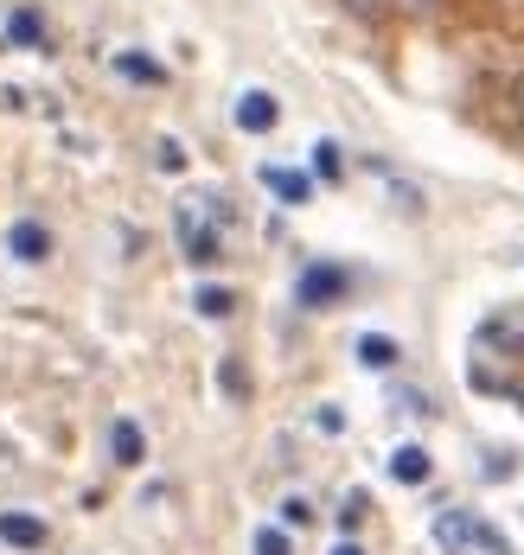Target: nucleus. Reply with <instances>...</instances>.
Here are the masks:
<instances>
[{"label":"nucleus","instance_id":"1","mask_svg":"<svg viewBox=\"0 0 524 555\" xmlns=\"http://www.w3.org/2000/svg\"><path fill=\"white\" fill-rule=\"evenodd\" d=\"M174 236L192 269H218L225 262V205L218 198H186L174 211Z\"/></svg>","mask_w":524,"mask_h":555},{"label":"nucleus","instance_id":"2","mask_svg":"<svg viewBox=\"0 0 524 555\" xmlns=\"http://www.w3.org/2000/svg\"><path fill=\"white\" fill-rule=\"evenodd\" d=\"M346 287H352V275L340 269V262H307L301 281H294V300H301L307 313H320V307H340Z\"/></svg>","mask_w":524,"mask_h":555},{"label":"nucleus","instance_id":"3","mask_svg":"<svg viewBox=\"0 0 524 555\" xmlns=\"http://www.w3.org/2000/svg\"><path fill=\"white\" fill-rule=\"evenodd\" d=\"M480 524H486L480 511H455V504H448V511H435V524H429V530H435V550H442V555L480 550Z\"/></svg>","mask_w":524,"mask_h":555},{"label":"nucleus","instance_id":"4","mask_svg":"<svg viewBox=\"0 0 524 555\" xmlns=\"http://www.w3.org/2000/svg\"><path fill=\"white\" fill-rule=\"evenodd\" d=\"M231 121L243 128V134H276V121H282V103H276L269 90H243V96H237V109H231Z\"/></svg>","mask_w":524,"mask_h":555},{"label":"nucleus","instance_id":"5","mask_svg":"<svg viewBox=\"0 0 524 555\" xmlns=\"http://www.w3.org/2000/svg\"><path fill=\"white\" fill-rule=\"evenodd\" d=\"M46 517H33V511H0V543L7 550H46Z\"/></svg>","mask_w":524,"mask_h":555},{"label":"nucleus","instance_id":"6","mask_svg":"<svg viewBox=\"0 0 524 555\" xmlns=\"http://www.w3.org/2000/svg\"><path fill=\"white\" fill-rule=\"evenodd\" d=\"M7 249H13L20 262H46V256H52V230H46L39 218H20L13 230H7Z\"/></svg>","mask_w":524,"mask_h":555},{"label":"nucleus","instance_id":"7","mask_svg":"<svg viewBox=\"0 0 524 555\" xmlns=\"http://www.w3.org/2000/svg\"><path fill=\"white\" fill-rule=\"evenodd\" d=\"M7 39H13L20 52H52V33H46V20H39L33 7H13V13H7Z\"/></svg>","mask_w":524,"mask_h":555},{"label":"nucleus","instance_id":"8","mask_svg":"<svg viewBox=\"0 0 524 555\" xmlns=\"http://www.w3.org/2000/svg\"><path fill=\"white\" fill-rule=\"evenodd\" d=\"M263 185H269L282 205H307V198H314V172H301V167H263Z\"/></svg>","mask_w":524,"mask_h":555},{"label":"nucleus","instance_id":"9","mask_svg":"<svg viewBox=\"0 0 524 555\" xmlns=\"http://www.w3.org/2000/svg\"><path fill=\"white\" fill-rule=\"evenodd\" d=\"M110 460H116V466H141V460H148V435H141L135 415H122L116 428H110Z\"/></svg>","mask_w":524,"mask_h":555},{"label":"nucleus","instance_id":"10","mask_svg":"<svg viewBox=\"0 0 524 555\" xmlns=\"http://www.w3.org/2000/svg\"><path fill=\"white\" fill-rule=\"evenodd\" d=\"M429 473H435V460H429V447H416V441L391 447V479H397V486H422Z\"/></svg>","mask_w":524,"mask_h":555},{"label":"nucleus","instance_id":"11","mask_svg":"<svg viewBox=\"0 0 524 555\" xmlns=\"http://www.w3.org/2000/svg\"><path fill=\"white\" fill-rule=\"evenodd\" d=\"M397 358H404V345H397V338H384V333L358 338V364H365V371H391Z\"/></svg>","mask_w":524,"mask_h":555},{"label":"nucleus","instance_id":"12","mask_svg":"<svg viewBox=\"0 0 524 555\" xmlns=\"http://www.w3.org/2000/svg\"><path fill=\"white\" fill-rule=\"evenodd\" d=\"M314 179H327V185L346 179V147L340 141H314Z\"/></svg>","mask_w":524,"mask_h":555},{"label":"nucleus","instance_id":"13","mask_svg":"<svg viewBox=\"0 0 524 555\" xmlns=\"http://www.w3.org/2000/svg\"><path fill=\"white\" fill-rule=\"evenodd\" d=\"M192 307H199V320H231L237 294H231V287H199V294H192Z\"/></svg>","mask_w":524,"mask_h":555},{"label":"nucleus","instance_id":"14","mask_svg":"<svg viewBox=\"0 0 524 555\" xmlns=\"http://www.w3.org/2000/svg\"><path fill=\"white\" fill-rule=\"evenodd\" d=\"M116 70L128 77V83H167V70H161L154 57H141V52H116Z\"/></svg>","mask_w":524,"mask_h":555},{"label":"nucleus","instance_id":"15","mask_svg":"<svg viewBox=\"0 0 524 555\" xmlns=\"http://www.w3.org/2000/svg\"><path fill=\"white\" fill-rule=\"evenodd\" d=\"M250 550H256V555H294V543H289V530H282V524H263Z\"/></svg>","mask_w":524,"mask_h":555},{"label":"nucleus","instance_id":"16","mask_svg":"<svg viewBox=\"0 0 524 555\" xmlns=\"http://www.w3.org/2000/svg\"><path fill=\"white\" fill-rule=\"evenodd\" d=\"M154 160H161V172H186V147H179L174 134H161V147H154Z\"/></svg>","mask_w":524,"mask_h":555},{"label":"nucleus","instance_id":"17","mask_svg":"<svg viewBox=\"0 0 524 555\" xmlns=\"http://www.w3.org/2000/svg\"><path fill=\"white\" fill-rule=\"evenodd\" d=\"M282 524H289V530H307V524H314V504L301 499V492H294V499H282Z\"/></svg>","mask_w":524,"mask_h":555},{"label":"nucleus","instance_id":"18","mask_svg":"<svg viewBox=\"0 0 524 555\" xmlns=\"http://www.w3.org/2000/svg\"><path fill=\"white\" fill-rule=\"evenodd\" d=\"M218 384H225V396H250V377H243V364H237V358H225Z\"/></svg>","mask_w":524,"mask_h":555},{"label":"nucleus","instance_id":"19","mask_svg":"<svg viewBox=\"0 0 524 555\" xmlns=\"http://www.w3.org/2000/svg\"><path fill=\"white\" fill-rule=\"evenodd\" d=\"M365 511H371V504H365V492H352V499L340 504V530H358V524H365Z\"/></svg>","mask_w":524,"mask_h":555},{"label":"nucleus","instance_id":"20","mask_svg":"<svg viewBox=\"0 0 524 555\" xmlns=\"http://www.w3.org/2000/svg\"><path fill=\"white\" fill-rule=\"evenodd\" d=\"M346 13H358V20H384V0H340Z\"/></svg>","mask_w":524,"mask_h":555},{"label":"nucleus","instance_id":"21","mask_svg":"<svg viewBox=\"0 0 524 555\" xmlns=\"http://www.w3.org/2000/svg\"><path fill=\"white\" fill-rule=\"evenodd\" d=\"M397 409H409V415H435V409H429V402H422L416 389H404V396H397Z\"/></svg>","mask_w":524,"mask_h":555},{"label":"nucleus","instance_id":"22","mask_svg":"<svg viewBox=\"0 0 524 555\" xmlns=\"http://www.w3.org/2000/svg\"><path fill=\"white\" fill-rule=\"evenodd\" d=\"M384 7H404V13H435L442 0H384Z\"/></svg>","mask_w":524,"mask_h":555},{"label":"nucleus","instance_id":"23","mask_svg":"<svg viewBox=\"0 0 524 555\" xmlns=\"http://www.w3.org/2000/svg\"><path fill=\"white\" fill-rule=\"evenodd\" d=\"M512 109H519V121H524V77H519V90H512Z\"/></svg>","mask_w":524,"mask_h":555},{"label":"nucleus","instance_id":"24","mask_svg":"<svg viewBox=\"0 0 524 555\" xmlns=\"http://www.w3.org/2000/svg\"><path fill=\"white\" fill-rule=\"evenodd\" d=\"M333 555H365V550H358V543H333Z\"/></svg>","mask_w":524,"mask_h":555}]
</instances>
